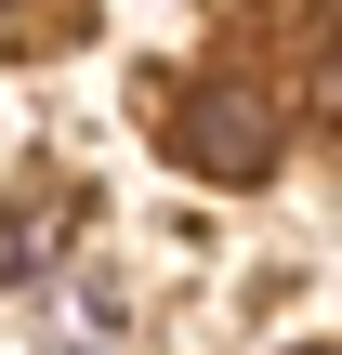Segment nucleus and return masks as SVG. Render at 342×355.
Wrapping results in <instances>:
<instances>
[{"mask_svg":"<svg viewBox=\"0 0 342 355\" xmlns=\"http://www.w3.org/2000/svg\"><path fill=\"white\" fill-rule=\"evenodd\" d=\"M171 145H185V171H211V184H264V171H277V105H264L250 79H198V92L171 105Z\"/></svg>","mask_w":342,"mask_h":355,"instance_id":"f257e3e1","label":"nucleus"},{"mask_svg":"<svg viewBox=\"0 0 342 355\" xmlns=\"http://www.w3.org/2000/svg\"><path fill=\"white\" fill-rule=\"evenodd\" d=\"M303 355H330V343H303Z\"/></svg>","mask_w":342,"mask_h":355,"instance_id":"7ed1b4c3","label":"nucleus"},{"mask_svg":"<svg viewBox=\"0 0 342 355\" xmlns=\"http://www.w3.org/2000/svg\"><path fill=\"white\" fill-rule=\"evenodd\" d=\"M66 224H79V184H26V198L0 211V277H40Z\"/></svg>","mask_w":342,"mask_h":355,"instance_id":"f03ea898","label":"nucleus"}]
</instances>
